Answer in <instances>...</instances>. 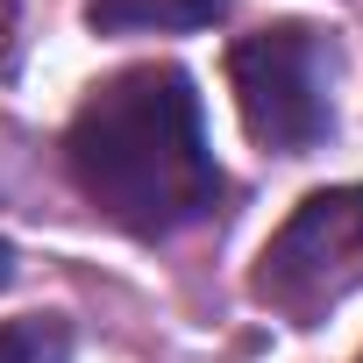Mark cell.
Masks as SVG:
<instances>
[{
  "label": "cell",
  "instance_id": "cell-5",
  "mask_svg": "<svg viewBox=\"0 0 363 363\" xmlns=\"http://www.w3.org/2000/svg\"><path fill=\"white\" fill-rule=\"evenodd\" d=\"M0 363H72V328L57 313H22L0 328Z\"/></svg>",
  "mask_w": 363,
  "mask_h": 363
},
{
  "label": "cell",
  "instance_id": "cell-6",
  "mask_svg": "<svg viewBox=\"0 0 363 363\" xmlns=\"http://www.w3.org/2000/svg\"><path fill=\"white\" fill-rule=\"evenodd\" d=\"M8 278H15V250H8V242H0V285H8Z\"/></svg>",
  "mask_w": 363,
  "mask_h": 363
},
{
  "label": "cell",
  "instance_id": "cell-3",
  "mask_svg": "<svg viewBox=\"0 0 363 363\" xmlns=\"http://www.w3.org/2000/svg\"><path fill=\"white\" fill-rule=\"evenodd\" d=\"M349 292H363V186H320L264 242L257 299L292 328H313Z\"/></svg>",
  "mask_w": 363,
  "mask_h": 363
},
{
  "label": "cell",
  "instance_id": "cell-4",
  "mask_svg": "<svg viewBox=\"0 0 363 363\" xmlns=\"http://www.w3.org/2000/svg\"><path fill=\"white\" fill-rule=\"evenodd\" d=\"M228 15V0H93L86 22L100 36H164V29H207Z\"/></svg>",
  "mask_w": 363,
  "mask_h": 363
},
{
  "label": "cell",
  "instance_id": "cell-2",
  "mask_svg": "<svg viewBox=\"0 0 363 363\" xmlns=\"http://www.w3.org/2000/svg\"><path fill=\"white\" fill-rule=\"evenodd\" d=\"M228 79H235L242 128L264 150L299 157L335 128V43L313 22H278L242 36L228 50Z\"/></svg>",
  "mask_w": 363,
  "mask_h": 363
},
{
  "label": "cell",
  "instance_id": "cell-1",
  "mask_svg": "<svg viewBox=\"0 0 363 363\" xmlns=\"http://www.w3.org/2000/svg\"><path fill=\"white\" fill-rule=\"evenodd\" d=\"M65 171L114 228L143 242L207 221L228 193L207 150L200 93L178 65H128L100 79L65 128Z\"/></svg>",
  "mask_w": 363,
  "mask_h": 363
}]
</instances>
